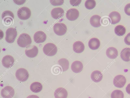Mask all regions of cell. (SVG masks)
<instances>
[{"instance_id":"1","label":"cell","mask_w":130,"mask_h":98,"mask_svg":"<svg viewBox=\"0 0 130 98\" xmlns=\"http://www.w3.org/2000/svg\"><path fill=\"white\" fill-rule=\"evenodd\" d=\"M17 43L20 47L24 48L29 46L32 42L31 37L26 33L21 34L17 40Z\"/></svg>"},{"instance_id":"2","label":"cell","mask_w":130,"mask_h":98,"mask_svg":"<svg viewBox=\"0 0 130 98\" xmlns=\"http://www.w3.org/2000/svg\"><path fill=\"white\" fill-rule=\"evenodd\" d=\"M14 15L12 12L9 10L4 11L2 15V22L4 25L7 26L11 25L13 22Z\"/></svg>"},{"instance_id":"3","label":"cell","mask_w":130,"mask_h":98,"mask_svg":"<svg viewBox=\"0 0 130 98\" xmlns=\"http://www.w3.org/2000/svg\"><path fill=\"white\" fill-rule=\"evenodd\" d=\"M44 53L48 56H52L57 53V49L56 46L52 43H48L45 44L43 48Z\"/></svg>"},{"instance_id":"4","label":"cell","mask_w":130,"mask_h":98,"mask_svg":"<svg viewBox=\"0 0 130 98\" xmlns=\"http://www.w3.org/2000/svg\"><path fill=\"white\" fill-rule=\"evenodd\" d=\"M31 13L30 10L26 7H23L20 8L17 12L18 17L23 20H26L29 18L31 16Z\"/></svg>"},{"instance_id":"5","label":"cell","mask_w":130,"mask_h":98,"mask_svg":"<svg viewBox=\"0 0 130 98\" xmlns=\"http://www.w3.org/2000/svg\"><path fill=\"white\" fill-rule=\"evenodd\" d=\"M17 32L16 29L13 28L8 29L6 32L5 39L9 43H13L17 36Z\"/></svg>"},{"instance_id":"6","label":"cell","mask_w":130,"mask_h":98,"mask_svg":"<svg viewBox=\"0 0 130 98\" xmlns=\"http://www.w3.org/2000/svg\"><path fill=\"white\" fill-rule=\"evenodd\" d=\"M15 76L19 81L23 82L28 79L29 74L27 70L24 68H21L18 69L16 72Z\"/></svg>"},{"instance_id":"7","label":"cell","mask_w":130,"mask_h":98,"mask_svg":"<svg viewBox=\"0 0 130 98\" xmlns=\"http://www.w3.org/2000/svg\"><path fill=\"white\" fill-rule=\"evenodd\" d=\"M67 28L66 25L62 23H57L53 26V30L57 35L61 36L67 32Z\"/></svg>"},{"instance_id":"8","label":"cell","mask_w":130,"mask_h":98,"mask_svg":"<svg viewBox=\"0 0 130 98\" xmlns=\"http://www.w3.org/2000/svg\"><path fill=\"white\" fill-rule=\"evenodd\" d=\"M13 88L10 86L4 87L1 90V95L4 98H12L14 94Z\"/></svg>"},{"instance_id":"9","label":"cell","mask_w":130,"mask_h":98,"mask_svg":"<svg viewBox=\"0 0 130 98\" xmlns=\"http://www.w3.org/2000/svg\"><path fill=\"white\" fill-rule=\"evenodd\" d=\"M126 82L125 77L121 75H117L114 78L113 83L114 85L116 87L121 88L123 87Z\"/></svg>"},{"instance_id":"10","label":"cell","mask_w":130,"mask_h":98,"mask_svg":"<svg viewBox=\"0 0 130 98\" xmlns=\"http://www.w3.org/2000/svg\"><path fill=\"white\" fill-rule=\"evenodd\" d=\"M79 13L76 9L73 8L69 9L66 13V17L67 19L70 21H74L78 17Z\"/></svg>"},{"instance_id":"11","label":"cell","mask_w":130,"mask_h":98,"mask_svg":"<svg viewBox=\"0 0 130 98\" xmlns=\"http://www.w3.org/2000/svg\"><path fill=\"white\" fill-rule=\"evenodd\" d=\"M46 38V34L44 32L42 31L36 32L34 36V41L37 43L43 42L45 41Z\"/></svg>"},{"instance_id":"12","label":"cell","mask_w":130,"mask_h":98,"mask_svg":"<svg viewBox=\"0 0 130 98\" xmlns=\"http://www.w3.org/2000/svg\"><path fill=\"white\" fill-rule=\"evenodd\" d=\"M14 62V59L12 56L7 55L3 57L2 62L4 67L9 68L11 67L13 65Z\"/></svg>"},{"instance_id":"13","label":"cell","mask_w":130,"mask_h":98,"mask_svg":"<svg viewBox=\"0 0 130 98\" xmlns=\"http://www.w3.org/2000/svg\"><path fill=\"white\" fill-rule=\"evenodd\" d=\"M64 13V11L62 8L60 7H57L52 10L51 14L54 18L57 19L62 17L63 16Z\"/></svg>"},{"instance_id":"14","label":"cell","mask_w":130,"mask_h":98,"mask_svg":"<svg viewBox=\"0 0 130 98\" xmlns=\"http://www.w3.org/2000/svg\"><path fill=\"white\" fill-rule=\"evenodd\" d=\"M68 95L67 90L62 87L57 88L54 92V96L55 98H67Z\"/></svg>"},{"instance_id":"15","label":"cell","mask_w":130,"mask_h":98,"mask_svg":"<svg viewBox=\"0 0 130 98\" xmlns=\"http://www.w3.org/2000/svg\"><path fill=\"white\" fill-rule=\"evenodd\" d=\"M83 65L80 61H76L73 62L71 65V69L73 72L77 73L80 72L83 70Z\"/></svg>"},{"instance_id":"16","label":"cell","mask_w":130,"mask_h":98,"mask_svg":"<svg viewBox=\"0 0 130 98\" xmlns=\"http://www.w3.org/2000/svg\"><path fill=\"white\" fill-rule=\"evenodd\" d=\"M100 45V40L96 38H92L89 40L88 45L89 48L91 49L95 50L98 49Z\"/></svg>"},{"instance_id":"17","label":"cell","mask_w":130,"mask_h":98,"mask_svg":"<svg viewBox=\"0 0 130 98\" xmlns=\"http://www.w3.org/2000/svg\"><path fill=\"white\" fill-rule=\"evenodd\" d=\"M106 54L109 58L111 59H114L118 56V52L116 48L113 47H110L107 49L106 51Z\"/></svg>"},{"instance_id":"18","label":"cell","mask_w":130,"mask_h":98,"mask_svg":"<svg viewBox=\"0 0 130 98\" xmlns=\"http://www.w3.org/2000/svg\"><path fill=\"white\" fill-rule=\"evenodd\" d=\"M84 45L81 41H76L73 44V49L74 51L76 53H81L84 51Z\"/></svg>"},{"instance_id":"19","label":"cell","mask_w":130,"mask_h":98,"mask_svg":"<svg viewBox=\"0 0 130 98\" xmlns=\"http://www.w3.org/2000/svg\"><path fill=\"white\" fill-rule=\"evenodd\" d=\"M111 21V24H115L119 23L121 19L120 14L118 12L113 11L111 12L109 15Z\"/></svg>"},{"instance_id":"20","label":"cell","mask_w":130,"mask_h":98,"mask_svg":"<svg viewBox=\"0 0 130 98\" xmlns=\"http://www.w3.org/2000/svg\"><path fill=\"white\" fill-rule=\"evenodd\" d=\"M38 52V49L35 45H34L31 49H26L25 51L26 55L30 58H33L36 56Z\"/></svg>"},{"instance_id":"21","label":"cell","mask_w":130,"mask_h":98,"mask_svg":"<svg viewBox=\"0 0 130 98\" xmlns=\"http://www.w3.org/2000/svg\"><path fill=\"white\" fill-rule=\"evenodd\" d=\"M120 57L122 60L125 62L130 61V48H125L123 49L120 53Z\"/></svg>"},{"instance_id":"22","label":"cell","mask_w":130,"mask_h":98,"mask_svg":"<svg viewBox=\"0 0 130 98\" xmlns=\"http://www.w3.org/2000/svg\"><path fill=\"white\" fill-rule=\"evenodd\" d=\"M91 78L94 82L98 83L101 81L103 78V75L101 72L98 70L93 71L91 75Z\"/></svg>"},{"instance_id":"23","label":"cell","mask_w":130,"mask_h":98,"mask_svg":"<svg viewBox=\"0 0 130 98\" xmlns=\"http://www.w3.org/2000/svg\"><path fill=\"white\" fill-rule=\"evenodd\" d=\"M101 17L100 16L95 15L90 18V22L91 25L94 27H98L101 26L100 20Z\"/></svg>"},{"instance_id":"24","label":"cell","mask_w":130,"mask_h":98,"mask_svg":"<svg viewBox=\"0 0 130 98\" xmlns=\"http://www.w3.org/2000/svg\"><path fill=\"white\" fill-rule=\"evenodd\" d=\"M42 86L38 82H35L32 83L30 86V89L32 92L37 93L40 92L42 90Z\"/></svg>"},{"instance_id":"25","label":"cell","mask_w":130,"mask_h":98,"mask_svg":"<svg viewBox=\"0 0 130 98\" xmlns=\"http://www.w3.org/2000/svg\"><path fill=\"white\" fill-rule=\"evenodd\" d=\"M58 64L62 67L63 72L66 71L69 68V62L66 59L61 58L58 61Z\"/></svg>"},{"instance_id":"26","label":"cell","mask_w":130,"mask_h":98,"mask_svg":"<svg viewBox=\"0 0 130 98\" xmlns=\"http://www.w3.org/2000/svg\"><path fill=\"white\" fill-rule=\"evenodd\" d=\"M126 29L123 26L118 25L115 28L114 31L115 33L119 36H122L126 32Z\"/></svg>"},{"instance_id":"27","label":"cell","mask_w":130,"mask_h":98,"mask_svg":"<svg viewBox=\"0 0 130 98\" xmlns=\"http://www.w3.org/2000/svg\"><path fill=\"white\" fill-rule=\"evenodd\" d=\"M124 94L121 90H116L113 91L111 94V98H123Z\"/></svg>"},{"instance_id":"28","label":"cell","mask_w":130,"mask_h":98,"mask_svg":"<svg viewBox=\"0 0 130 98\" xmlns=\"http://www.w3.org/2000/svg\"><path fill=\"white\" fill-rule=\"evenodd\" d=\"M96 5V2L94 0H87L85 3V7L88 9H93L95 7Z\"/></svg>"},{"instance_id":"29","label":"cell","mask_w":130,"mask_h":98,"mask_svg":"<svg viewBox=\"0 0 130 98\" xmlns=\"http://www.w3.org/2000/svg\"><path fill=\"white\" fill-rule=\"evenodd\" d=\"M51 3L54 6H59L62 5L63 2L64 0H50Z\"/></svg>"},{"instance_id":"30","label":"cell","mask_w":130,"mask_h":98,"mask_svg":"<svg viewBox=\"0 0 130 98\" xmlns=\"http://www.w3.org/2000/svg\"><path fill=\"white\" fill-rule=\"evenodd\" d=\"M124 11L127 15L130 16V3L126 5L124 7Z\"/></svg>"},{"instance_id":"31","label":"cell","mask_w":130,"mask_h":98,"mask_svg":"<svg viewBox=\"0 0 130 98\" xmlns=\"http://www.w3.org/2000/svg\"><path fill=\"white\" fill-rule=\"evenodd\" d=\"M124 41L126 44L128 45H130V32L128 33L125 36Z\"/></svg>"},{"instance_id":"32","label":"cell","mask_w":130,"mask_h":98,"mask_svg":"<svg viewBox=\"0 0 130 98\" xmlns=\"http://www.w3.org/2000/svg\"><path fill=\"white\" fill-rule=\"evenodd\" d=\"M81 0H70V2L71 4L73 6H76L78 5L81 3Z\"/></svg>"},{"instance_id":"33","label":"cell","mask_w":130,"mask_h":98,"mask_svg":"<svg viewBox=\"0 0 130 98\" xmlns=\"http://www.w3.org/2000/svg\"><path fill=\"white\" fill-rule=\"evenodd\" d=\"M13 1L16 4L20 5L24 4L25 0H13Z\"/></svg>"},{"instance_id":"34","label":"cell","mask_w":130,"mask_h":98,"mask_svg":"<svg viewBox=\"0 0 130 98\" xmlns=\"http://www.w3.org/2000/svg\"><path fill=\"white\" fill-rule=\"evenodd\" d=\"M126 92L128 94L130 95V83L128 84L126 88Z\"/></svg>"},{"instance_id":"35","label":"cell","mask_w":130,"mask_h":98,"mask_svg":"<svg viewBox=\"0 0 130 98\" xmlns=\"http://www.w3.org/2000/svg\"><path fill=\"white\" fill-rule=\"evenodd\" d=\"M26 98H40L38 96L34 95H29Z\"/></svg>"}]
</instances>
